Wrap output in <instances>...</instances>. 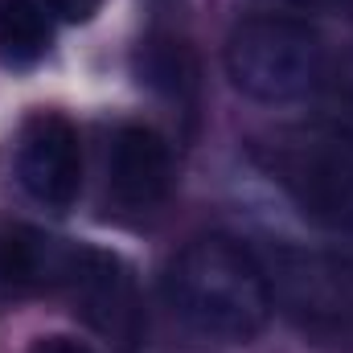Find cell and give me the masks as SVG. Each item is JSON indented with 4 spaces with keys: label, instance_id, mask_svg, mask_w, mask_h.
Masks as SVG:
<instances>
[{
    "label": "cell",
    "instance_id": "obj_1",
    "mask_svg": "<svg viewBox=\"0 0 353 353\" xmlns=\"http://www.w3.org/2000/svg\"><path fill=\"white\" fill-rule=\"evenodd\" d=\"M165 296L189 333L230 345L255 341L275 308L259 255L226 234L193 239L169 267Z\"/></svg>",
    "mask_w": 353,
    "mask_h": 353
},
{
    "label": "cell",
    "instance_id": "obj_2",
    "mask_svg": "<svg viewBox=\"0 0 353 353\" xmlns=\"http://www.w3.org/2000/svg\"><path fill=\"white\" fill-rule=\"evenodd\" d=\"M226 74L255 103H300L321 90L329 54L304 21L251 17L226 41Z\"/></svg>",
    "mask_w": 353,
    "mask_h": 353
},
{
    "label": "cell",
    "instance_id": "obj_3",
    "mask_svg": "<svg viewBox=\"0 0 353 353\" xmlns=\"http://www.w3.org/2000/svg\"><path fill=\"white\" fill-rule=\"evenodd\" d=\"M288 201L325 230L353 239V140L329 123L279 132L263 152Z\"/></svg>",
    "mask_w": 353,
    "mask_h": 353
},
{
    "label": "cell",
    "instance_id": "obj_4",
    "mask_svg": "<svg viewBox=\"0 0 353 353\" xmlns=\"http://www.w3.org/2000/svg\"><path fill=\"white\" fill-rule=\"evenodd\" d=\"M259 263L271 283V300L283 304L296 321L316 329L353 325V259L275 243L259 255Z\"/></svg>",
    "mask_w": 353,
    "mask_h": 353
},
{
    "label": "cell",
    "instance_id": "obj_5",
    "mask_svg": "<svg viewBox=\"0 0 353 353\" xmlns=\"http://www.w3.org/2000/svg\"><path fill=\"white\" fill-rule=\"evenodd\" d=\"M17 176L46 210L74 205L83 189V148L74 123L62 115H33L17 140Z\"/></svg>",
    "mask_w": 353,
    "mask_h": 353
},
{
    "label": "cell",
    "instance_id": "obj_6",
    "mask_svg": "<svg viewBox=\"0 0 353 353\" xmlns=\"http://www.w3.org/2000/svg\"><path fill=\"white\" fill-rule=\"evenodd\" d=\"M107 189L123 210H152L173 189V148L161 132L128 123L107 152Z\"/></svg>",
    "mask_w": 353,
    "mask_h": 353
},
{
    "label": "cell",
    "instance_id": "obj_7",
    "mask_svg": "<svg viewBox=\"0 0 353 353\" xmlns=\"http://www.w3.org/2000/svg\"><path fill=\"white\" fill-rule=\"evenodd\" d=\"M74 263H79V247H66L62 239L21 222H0V296L4 300L66 288Z\"/></svg>",
    "mask_w": 353,
    "mask_h": 353
},
{
    "label": "cell",
    "instance_id": "obj_8",
    "mask_svg": "<svg viewBox=\"0 0 353 353\" xmlns=\"http://www.w3.org/2000/svg\"><path fill=\"white\" fill-rule=\"evenodd\" d=\"M66 292L74 296V304L83 308V316L94 329H103L111 337H128L132 333V325H136V296H132L128 267L115 255L79 247V263H74V275H70Z\"/></svg>",
    "mask_w": 353,
    "mask_h": 353
},
{
    "label": "cell",
    "instance_id": "obj_9",
    "mask_svg": "<svg viewBox=\"0 0 353 353\" xmlns=\"http://www.w3.org/2000/svg\"><path fill=\"white\" fill-rule=\"evenodd\" d=\"M50 17L41 0H0V58L8 66H29L50 50Z\"/></svg>",
    "mask_w": 353,
    "mask_h": 353
},
{
    "label": "cell",
    "instance_id": "obj_10",
    "mask_svg": "<svg viewBox=\"0 0 353 353\" xmlns=\"http://www.w3.org/2000/svg\"><path fill=\"white\" fill-rule=\"evenodd\" d=\"M316 99H321V123L353 140V58H345L341 66H329Z\"/></svg>",
    "mask_w": 353,
    "mask_h": 353
},
{
    "label": "cell",
    "instance_id": "obj_11",
    "mask_svg": "<svg viewBox=\"0 0 353 353\" xmlns=\"http://www.w3.org/2000/svg\"><path fill=\"white\" fill-rule=\"evenodd\" d=\"M54 17H62V21H74V25H83V21H90L94 12H99V4L103 0H41Z\"/></svg>",
    "mask_w": 353,
    "mask_h": 353
},
{
    "label": "cell",
    "instance_id": "obj_12",
    "mask_svg": "<svg viewBox=\"0 0 353 353\" xmlns=\"http://www.w3.org/2000/svg\"><path fill=\"white\" fill-rule=\"evenodd\" d=\"M29 353H94L87 341H79V337H62V333H54V337H37Z\"/></svg>",
    "mask_w": 353,
    "mask_h": 353
},
{
    "label": "cell",
    "instance_id": "obj_13",
    "mask_svg": "<svg viewBox=\"0 0 353 353\" xmlns=\"http://www.w3.org/2000/svg\"><path fill=\"white\" fill-rule=\"evenodd\" d=\"M279 4H325V0H279Z\"/></svg>",
    "mask_w": 353,
    "mask_h": 353
}]
</instances>
